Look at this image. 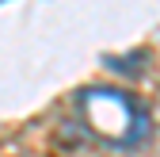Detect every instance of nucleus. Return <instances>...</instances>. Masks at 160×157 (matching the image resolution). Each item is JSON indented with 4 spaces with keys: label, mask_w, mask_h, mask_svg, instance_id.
I'll use <instances>...</instances> for the list:
<instances>
[{
    "label": "nucleus",
    "mask_w": 160,
    "mask_h": 157,
    "mask_svg": "<svg viewBox=\"0 0 160 157\" xmlns=\"http://www.w3.org/2000/svg\"><path fill=\"white\" fill-rule=\"evenodd\" d=\"M76 111L84 127L107 146H137L149 134L145 107L122 88H84L76 96Z\"/></svg>",
    "instance_id": "nucleus-1"
}]
</instances>
